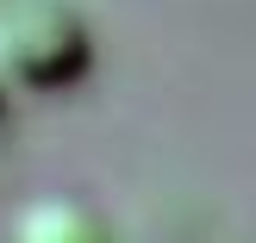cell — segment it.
I'll return each instance as SVG.
<instances>
[{"label":"cell","instance_id":"obj_1","mask_svg":"<svg viewBox=\"0 0 256 243\" xmlns=\"http://www.w3.org/2000/svg\"><path fill=\"white\" fill-rule=\"evenodd\" d=\"M94 12L82 0H0V87L62 94L94 69Z\"/></svg>","mask_w":256,"mask_h":243},{"label":"cell","instance_id":"obj_2","mask_svg":"<svg viewBox=\"0 0 256 243\" xmlns=\"http://www.w3.org/2000/svg\"><path fill=\"white\" fill-rule=\"evenodd\" d=\"M6 243H112V225L69 194H38L12 212Z\"/></svg>","mask_w":256,"mask_h":243},{"label":"cell","instance_id":"obj_3","mask_svg":"<svg viewBox=\"0 0 256 243\" xmlns=\"http://www.w3.org/2000/svg\"><path fill=\"white\" fill-rule=\"evenodd\" d=\"M6 100H12V94H6V87H0V119H6Z\"/></svg>","mask_w":256,"mask_h":243}]
</instances>
